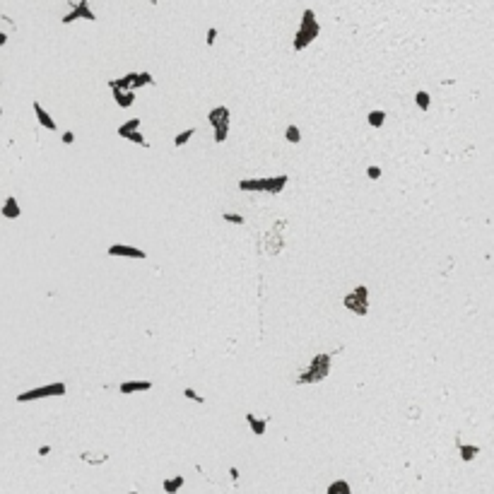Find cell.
<instances>
[{"instance_id":"7402d4cb","label":"cell","mask_w":494,"mask_h":494,"mask_svg":"<svg viewBox=\"0 0 494 494\" xmlns=\"http://www.w3.org/2000/svg\"><path fill=\"white\" fill-rule=\"evenodd\" d=\"M222 220L229 222V224H239V227H241V224H246V217H244V215H237V212H224V215H222Z\"/></svg>"},{"instance_id":"4fadbf2b","label":"cell","mask_w":494,"mask_h":494,"mask_svg":"<svg viewBox=\"0 0 494 494\" xmlns=\"http://www.w3.org/2000/svg\"><path fill=\"white\" fill-rule=\"evenodd\" d=\"M246 422H248V427H251V431L256 434V437H263L266 434V420H260V417H256L253 412H246Z\"/></svg>"},{"instance_id":"f546056e","label":"cell","mask_w":494,"mask_h":494,"mask_svg":"<svg viewBox=\"0 0 494 494\" xmlns=\"http://www.w3.org/2000/svg\"><path fill=\"white\" fill-rule=\"evenodd\" d=\"M5 44H8V34H5V32H0V46H5Z\"/></svg>"},{"instance_id":"6da1fadb","label":"cell","mask_w":494,"mask_h":494,"mask_svg":"<svg viewBox=\"0 0 494 494\" xmlns=\"http://www.w3.org/2000/svg\"><path fill=\"white\" fill-rule=\"evenodd\" d=\"M330 359H333V352H323V355H316L311 359V364L304 369L302 374L297 376V386H304V384H318L323 381L326 376L330 374Z\"/></svg>"},{"instance_id":"d6986e66","label":"cell","mask_w":494,"mask_h":494,"mask_svg":"<svg viewBox=\"0 0 494 494\" xmlns=\"http://www.w3.org/2000/svg\"><path fill=\"white\" fill-rule=\"evenodd\" d=\"M284 140L287 142H292V145H299L302 142V130H299V126H287V130H284Z\"/></svg>"},{"instance_id":"cb8c5ba5","label":"cell","mask_w":494,"mask_h":494,"mask_svg":"<svg viewBox=\"0 0 494 494\" xmlns=\"http://www.w3.org/2000/svg\"><path fill=\"white\" fill-rule=\"evenodd\" d=\"M183 398H188V400H193V403H205V398H202L200 393H195L193 388H183Z\"/></svg>"},{"instance_id":"ba28073f","label":"cell","mask_w":494,"mask_h":494,"mask_svg":"<svg viewBox=\"0 0 494 494\" xmlns=\"http://www.w3.org/2000/svg\"><path fill=\"white\" fill-rule=\"evenodd\" d=\"M106 253L113 258H137V260H145L147 258V253L142 248H135V246H130V244H111L106 248Z\"/></svg>"},{"instance_id":"d4e9b609","label":"cell","mask_w":494,"mask_h":494,"mask_svg":"<svg viewBox=\"0 0 494 494\" xmlns=\"http://www.w3.org/2000/svg\"><path fill=\"white\" fill-rule=\"evenodd\" d=\"M366 176H369L371 181H379V179H381V166L371 164V166H369V169H366Z\"/></svg>"},{"instance_id":"ac0fdd59","label":"cell","mask_w":494,"mask_h":494,"mask_svg":"<svg viewBox=\"0 0 494 494\" xmlns=\"http://www.w3.org/2000/svg\"><path fill=\"white\" fill-rule=\"evenodd\" d=\"M183 482H186L183 475H176V477H171V480H164V485H162V487H164L166 494H176L183 487Z\"/></svg>"},{"instance_id":"4316f807","label":"cell","mask_w":494,"mask_h":494,"mask_svg":"<svg viewBox=\"0 0 494 494\" xmlns=\"http://www.w3.org/2000/svg\"><path fill=\"white\" fill-rule=\"evenodd\" d=\"M126 140H133V142H137V145L147 147V140H145V137H142V135H140V133H137V130H135V133H130V135L126 137Z\"/></svg>"},{"instance_id":"7c38bea8","label":"cell","mask_w":494,"mask_h":494,"mask_svg":"<svg viewBox=\"0 0 494 494\" xmlns=\"http://www.w3.org/2000/svg\"><path fill=\"white\" fill-rule=\"evenodd\" d=\"M152 388V381H147V379H142V381H123V384L119 386V391L121 393H142V391H150Z\"/></svg>"},{"instance_id":"7a4b0ae2","label":"cell","mask_w":494,"mask_h":494,"mask_svg":"<svg viewBox=\"0 0 494 494\" xmlns=\"http://www.w3.org/2000/svg\"><path fill=\"white\" fill-rule=\"evenodd\" d=\"M318 34H321V24L316 19V12L311 8H306L302 15V24H299L297 34H294V51H304Z\"/></svg>"},{"instance_id":"4dcf8cb0","label":"cell","mask_w":494,"mask_h":494,"mask_svg":"<svg viewBox=\"0 0 494 494\" xmlns=\"http://www.w3.org/2000/svg\"><path fill=\"white\" fill-rule=\"evenodd\" d=\"M229 475L234 477V480H239V470H237V468H229Z\"/></svg>"},{"instance_id":"9c48e42d","label":"cell","mask_w":494,"mask_h":494,"mask_svg":"<svg viewBox=\"0 0 494 494\" xmlns=\"http://www.w3.org/2000/svg\"><path fill=\"white\" fill-rule=\"evenodd\" d=\"M111 94H113V101L119 104L121 109H130V106L135 104V92L119 90V87H111Z\"/></svg>"},{"instance_id":"ffe728a7","label":"cell","mask_w":494,"mask_h":494,"mask_svg":"<svg viewBox=\"0 0 494 494\" xmlns=\"http://www.w3.org/2000/svg\"><path fill=\"white\" fill-rule=\"evenodd\" d=\"M415 104L420 106L422 111H429V106H431V97H429V92H424V90H420L417 94H415Z\"/></svg>"},{"instance_id":"8fae6325","label":"cell","mask_w":494,"mask_h":494,"mask_svg":"<svg viewBox=\"0 0 494 494\" xmlns=\"http://www.w3.org/2000/svg\"><path fill=\"white\" fill-rule=\"evenodd\" d=\"M34 113H37V121H39V126H41V128H46V130H55V128H58V123L51 119V113H48V111H46L39 101H34Z\"/></svg>"},{"instance_id":"5bb4252c","label":"cell","mask_w":494,"mask_h":494,"mask_svg":"<svg viewBox=\"0 0 494 494\" xmlns=\"http://www.w3.org/2000/svg\"><path fill=\"white\" fill-rule=\"evenodd\" d=\"M458 453H460V458H463L466 463H470V460L480 453V446H473V444H463V441H458Z\"/></svg>"},{"instance_id":"1f68e13d","label":"cell","mask_w":494,"mask_h":494,"mask_svg":"<svg viewBox=\"0 0 494 494\" xmlns=\"http://www.w3.org/2000/svg\"><path fill=\"white\" fill-rule=\"evenodd\" d=\"M128 494H137V492H128Z\"/></svg>"},{"instance_id":"52a82bcc","label":"cell","mask_w":494,"mask_h":494,"mask_svg":"<svg viewBox=\"0 0 494 494\" xmlns=\"http://www.w3.org/2000/svg\"><path fill=\"white\" fill-rule=\"evenodd\" d=\"M75 19H87V22H97V15H94V10L90 8V0H77L73 5V10L68 12V15H63V24H70V22H75Z\"/></svg>"},{"instance_id":"f1b7e54d","label":"cell","mask_w":494,"mask_h":494,"mask_svg":"<svg viewBox=\"0 0 494 494\" xmlns=\"http://www.w3.org/2000/svg\"><path fill=\"white\" fill-rule=\"evenodd\" d=\"M48 453H51V446H41L39 449V456H48Z\"/></svg>"},{"instance_id":"5b68a950","label":"cell","mask_w":494,"mask_h":494,"mask_svg":"<svg viewBox=\"0 0 494 494\" xmlns=\"http://www.w3.org/2000/svg\"><path fill=\"white\" fill-rule=\"evenodd\" d=\"M342 306L350 309L352 313H357V316H366L369 313V289H366L364 284L355 287L350 294L342 297Z\"/></svg>"},{"instance_id":"d6a6232c","label":"cell","mask_w":494,"mask_h":494,"mask_svg":"<svg viewBox=\"0 0 494 494\" xmlns=\"http://www.w3.org/2000/svg\"><path fill=\"white\" fill-rule=\"evenodd\" d=\"M0 113H3V106H0Z\"/></svg>"},{"instance_id":"9a60e30c","label":"cell","mask_w":494,"mask_h":494,"mask_svg":"<svg viewBox=\"0 0 494 494\" xmlns=\"http://www.w3.org/2000/svg\"><path fill=\"white\" fill-rule=\"evenodd\" d=\"M326 494H352V489H350L347 480H333L328 485V489H326Z\"/></svg>"},{"instance_id":"603a6c76","label":"cell","mask_w":494,"mask_h":494,"mask_svg":"<svg viewBox=\"0 0 494 494\" xmlns=\"http://www.w3.org/2000/svg\"><path fill=\"white\" fill-rule=\"evenodd\" d=\"M145 84H155L152 75H150V73H137V77H135V90L145 87Z\"/></svg>"},{"instance_id":"277c9868","label":"cell","mask_w":494,"mask_h":494,"mask_svg":"<svg viewBox=\"0 0 494 494\" xmlns=\"http://www.w3.org/2000/svg\"><path fill=\"white\" fill-rule=\"evenodd\" d=\"M65 384L63 381H55V384H46V386H39V388H32V391H24L19 393L15 400L17 403H32V400H44V398H61L65 395Z\"/></svg>"},{"instance_id":"484cf974","label":"cell","mask_w":494,"mask_h":494,"mask_svg":"<svg viewBox=\"0 0 494 494\" xmlns=\"http://www.w3.org/2000/svg\"><path fill=\"white\" fill-rule=\"evenodd\" d=\"M217 34H220V32H217V27H210V29H208V37H205L208 46H212L215 41H217Z\"/></svg>"},{"instance_id":"3957f363","label":"cell","mask_w":494,"mask_h":494,"mask_svg":"<svg viewBox=\"0 0 494 494\" xmlns=\"http://www.w3.org/2000/svg\"><path fill=\"white\" fill-rule=\"evenodd\" d=\"M287 174H280V176H273V179H244L239 181V191H256V193H270V195H277V193L284 191L287 186Z\"/></svg>"},{"instance_id":"83f0119b","label":"cell","mask_w":494,"mask_h":494,"mask_svg":"<svg viewBox=\"0 0 494 494\" xmlns=\"http://www.w3.org/2000/svg\"><path fill=\"white\" fill-rule=\"evenodd\" d=\"M73 142H75V133H73V130L63 133V145H73Z\"/></svg>"},{"instance_id":"30bf717a","label":"cell","mask_w":494,"mask_h":494,"mask_svg":"<svg viewBox=\"0 0 494 494\" xmlns=\"http://www.w3.org/2000/svg\"><path fill=\"white\" fill-rule=\"evenodd\" d=\"M0 212H3V217H5V220H17L19 215H22L17 198H15V195H8L5 202H3V208H0Z\"/></svg>"},{"instance_id":"8992f818","label":"cell","mask_w":494,"mask_h":494,"mask_svg":"<svg viewBox=\"0 0 494 494\" xmlns=\"http://www.w3.org/2000/svg\"><path fill=\"white\" fill-rule=\"evenodd\" d=\"M208 123L215 128V142L222 145L227 140V133H229V109L227 106H215L208 113Z\"/></svg>"},{"instance_id":"e0dca14e","label":"cell","mask_w":494,"mask_h":494,"mask_svg":"<svg viewBox=\"0 0 494 494\" xmlns=\"http://www.w3.org/2000/svg\"><path fill=\"white\" fill-rule=\"evenodd\" d=\"M366 123L371 126V128H381L386 123V111H369V116H366Z\"/></svg>"},{"instance_id":"2e32d148","label":"cell","mask_w":494,"mask_h":494,"mask_svg":"<svg viewBox=\"0 0 494 494\" xmlns=\"http://www.w3.org/2000/svg\"><path fill=\"white\" fill-rule=\"evenodd\" d=\"M140 123H142L140 119H130V121H126L123 126H119V130H116V133H119L121 137H128L130 133H135V130L140 128Z\"/></svg>"},{"instance_id":"44dd1931","label":"cell","mask_w":494,"mask_h":494,"mask_svg":"<svg viewBox=\"0 0 494 494\" xmlns=\"http://www.w3.org/2000/svg\"><path fill=\"white\" fill-rule=\"evenodd\" d=\"M193 135H195V128H188V130H183V133H179V135L174 137V147H183Z\"/></svg>"}]
</instances>
